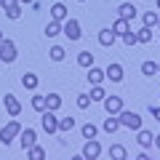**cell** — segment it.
<instances>
[{
	"label": "cell",
	"instance_id": "cell-1",
	"mask_svg": "<svg viewBox=\"0 0 160 160\" xmlns=\"http://www.w3.org/2000/svg\"><path fill=\"white\" fill-rule=\"evenodd\" d=\"M118 120H120V126H123V128H131V131H139V128H142V115L131 112V109H120Z\"/></svg>",
	"mask_w": 160,
	"mask_h": 160
},
{
	"label": "cell",
	"instance_id": "cell-2",
	"mask_svg": "<svg viewBox=\"0 0 160 160\" xmlns=\"http://www.w3.org/2000/svg\"><path fill=\"white\" fill-rule=\"evenodd\" d=\"M40 126H43V131L46 133H59V118L53 109H43L40 112Z\"/></svg>",
	"mask_w": 160,
	"mask_h": 160
},
{
	"label": "cell",
	"instance_id": "cell-3",
	"mask_svg": "<svg viewBox=\"0 0 160 160\" xmlns=\"http://www.w3.org/2000/svg\"><path fill=\"white\" fill-rule=\"evenodd\" d=\"M0 62H6V64L16 62V43L13 40H8V38L0 40Z\"/></svg>",
	"mask_w": 160,
	"mask_h": 160
},
{
	"label": "cell",
	"instance_id": "cell-4",
	"mask_svg": "<svg viewBox=\"0 0 160 160\" xmlns=\"http://www.w3.org/2000/svg\"><path fill=\"white\" fill-rule=\"evenodd\" d=\"M62 32L67 35L69 40H80V38H83V32H80V22H78V19H64V22H62Z\"/></svg>",
	"mask_w": 160,
	"mask_h": 160
},
{
	"label": "cell",
	"instance_id": "cell-5",
	"mask_svg": "<svg viewBox=\"0 0 160 160\" xmlns=\"http://www.w3.org/2000/svg\"><path fill=\"white\" fill-rule=\"evenodd\" d=\"M19 131H22V123H19V120H11V123H8V126L0 131V142L8 147V144L13 142V136H19Z\"/></svg>",
	"mask_w": 160,
	"mask_h": 160
},
{
	"label": "cell",
	"instance_id": "cell-6",
	"mask_svg": "<svg viewBox=\"0 0 160 160\" xmlns=\"http://www.w3.org/2000/svg\"><path fill=\"white\" fill-rule=\"evenodd\" d=\"M99 155H102V144H99L96 139H86V144H83V158L86 160H96Z\"/></svg>",
	"mask_w": 160,
	"mask_h": 160
},
{
	"label": "cell",
	"instance_id": "cell-7",
	"mask_svg": "<svg viewBox=\"0 0 160 160\" xmlns=\"http://www.w3.org/2000/svg\"><path fill=\"white\" fill-rule=\"evenodd\" d=\"M3 104H6V109H8L11 118H16V115L22 112V104H19V99L13 96V93H6V96H3Z\"/></svg>",
	"mask_w": 160,
	"mask_h": 160
},
{
	"label": "cell",
	"instance_id": "cell-8",
	"mask_svg": "<svg viewBox=\"0 0 160 160\" xmlns=\"http://www.w3.org/2000/svg\"><path fill=\"white\" fill-rule=\"evenodd\" d=\"M19 136H22V149H29L32 147L35 142H38V133H35V128H22V131H19Z\"/></svg>",
	"mask_w": 160,
	"mask_h": 160
},
{
	"label": "cell",
	"instance_id": "cell-9",
	"mask_svg": "<svg viewBox=\"0 0 160 160\" xmlns=\"http://www.w3.org/2000/svg\"><path fill=\"white\" fill-rule=\"evenodd\" d=\"M104 109H107V115H118L123 109V99L120 96H104Z\"/></svg>",
	"mask_w": 160,
	"mask_h": 160
},
{
	"label": "cell",
	"instance_id": "cell-10",
	"mask_svg": "<svg viewBox=\"0 0 160 160\" xmlns=\"http://www.w3.org/2000/svg\"><path fill=\"white\" fill-rule=\"evenodd\" d=\"M115 40H118V35L112 32V27H104V29H99V43H102L104 48L115 46Z\"/></svg>",
	"mask_w": 160,
	"mask_h": 160
},
{
	"label": "cell",
	"instance_id": "cell-11",
	"mask_svg": "<svg viewBox=\"0 0 160 160\" xmlns=\"http://www.w3.org/2000/svg\"><path fill=\"white\" fill-rule=\"evenodd\" d=\"M104 78H107V80H112V83H120V80H123V67H120L118 62H115V64H109V67L104 69Z\"/></svg>",
	"mask_w": 160,
	"mask_h": 160
},
{
	"label": "cell",
	"instance_id": "cell-12",
	"mask_svg": "<svg viewBox=\"0 0 160 160\" xmlns=\"http://www.w3.org/2000/svg\"><path fill=\"white\" fill-rule=\"evenodd\" d=\"M102 80H104V69H99V67H88V83L91 86H102Z\"/></svg>",
	"mask_w": 160,
	"mask_h": 160
},
{
	"label": "cell",
	"instance_id": "cell-13",
	"mask_svg": "<svg viewBox=\"0 0 160 160\" xmlns=\"http://www.w3.org/2000/svg\"><path fill=\"white\" fill-rule=\"evenodd\" d=\"M51 19L53 22H64L67 19V6L64 3H53L51 6Z\"/></svg>",
	"mask_w": 160,
	"mask_h": 160
},
{
	"label": "cell",
	"instance_id": "cell-14",
	"mask_svg": "<svg viewBox=\"0 0 160 160\" xmlns=\"http://www.w3.org/2000/svg\"><path fill=\"white\" fill-rule=\"evenodd\" d=\"M118 16H120V19H128V22H131V19L136 16V8H133V3H123V6L118 8Z\"/></svg>",
	"mask_w": 160,
	"mask_h": 160
},
{
	"label": "cell",
	"instance_id": "cell-15",
	"mask_svg": "<svg viewBox=\"0 0 160 160\" xmlns=\"http://www.w3.org/2000/svg\"><path fill=\"white\" fill-rule=\"evenodd\" d=\"M38 83H40L38 75H32V72H24V75H22V86L27 88V91H35V88H38Z\"/></svg>",
	"mask_w": 160,
	"mask_h": 160
},
{
	"label": "cell",
	"instance_id": "cell-16",
	"mask_svg": "<svg viewBox=\"0 0 160 160\" xmlns=\"http://www.w3.org/2000/svg\"><path fill=\"white\" fill-rule=\"evenodd\" d=\"M128 29H131V24H128V19H120V16H118V22L112 24V32L118 35V38H123V35H126Z\"/></svg>",
	"mask_w": 160,
	"mask_h": 160
},
{
	"label": "cell",
	"instance_id": "cell-17",
	"mask_svg": "<svg viewBox=\"0 0 160 160\" xmlns=\"http://www.w3.org/2000/svg\"><path fill=\"white\" fill-rule=\"evenodd\" d=\"M136 142L142 144L144 149H149V147H152V142H155V136H152L149 131H144V128H139V136H136Z\"/></svg>",
	"mask_w": 160,
	"mask_h": 160
},
{
	"label": "cell",
	"instance_id": "cell-18",
	"mask_svg": "<svg viewBox=\"0 0 160 160\" xmlns=\"http://www.w3.org/2000/svg\"><path fill=\"white\" fill-rule=\"evenodd\" d=\"M104 131H107V133H115V131H118V128H120V120H118V115H109V118L107 120H104Z\"/></svg>",
	"mask_w": 160,
	"mask_h": 160
},
{
	"label": "cell",
	"instance_id": "cell-19",
	"mask_svg": "<svg viewBox=\"0 0 160 160\" xmlns=\"http://www.w3.org/2000/svg\"><path fill=\"white\" fill-rule=\"evenodd\" d=\"M126 147H123V144H112V147H109V158L112 160H126Z\"/></svg>",
	"mask_w": 160,
	"mask_h": 160
},
{
	"label": "cell",
	"instance_id": "cell-20",
	"mask_svg": "<svg viewBox=\"0 0 160 160\" xmlns=\"http://www.w3.org/2000/svg\"><path fill=\"white\" fill-rule=\"evenodd\" d=\"M59 107H62V96H59V93H48L46 96V109H53V112H56Z\"/></svg>",
	"mask_w": 160,
	"mask_h": 160
},
{
	"label": "cell",
	"instance_id": "cell-21",
	"mask_svg": "<svg viewBox=\"0 0 160 160\" xmlns=\"http://www.w3.org/2000/svg\"><path fill=\"white\" fill-rule=\"evenodd\" d=\"M78 64L88 69V67L93 64V53H91V51H80V53H78Z\"/></svg>",
	"mask_w": 160,
	"mask_h": 160
},
{
	"label": "cell",
	"instance_id": "cell-22",
	"mask_svg": "<svg viewBox=\"0 0 160 160\" xmlns=\"http://www.w3.org/2000/svg\"><path fill=\"white\" fill-rule=\"evenodd\" d=\"M24 152H27L32 160H43V158H46V149H43V147H38V144H32V147H29V149H24Z\"/></svg>",
	"mask_w": 160,
	"mask_h": 160
},
{
	"label": "cell",
	"instance_id": "cell-23",
	"mask_svg": "<svg viewBox=\"0 0 160 160\" xmlns=\"http://www.w3.org/2000/svg\"><path fill=\"white\" fill-rule=\"evenodd\" d=\"M136 40H139V43H149V40H152V27H147V24H144V27L136 32Z\"/></svg>",
	"mask_w": 160,
	"mask_h": 160
},
{
	"label": "cell",
	"instance_id": "cell-24",
	"mask_svg": "<svg viewBox=\"0 0 160 160\" xmlns=\"http://www.w3.org/2000/svg\"><path fill=\"white\" fill-rule=\"evenodd\" d=\"M59 32H62V22H53V19H51V22L46 24V35H48V38H56Z\"/></svg>",
	"mask_w": 160,
	"mask_h": 160
},
{
	"label": "cell",
	"instance_id": "cell-25",
	"mask_svg": "<svg viewBox=\"0 0 160 160\" xmlns=\"http://www.w3.org/2000/svg\"><path fill=\"white\" fill-rule=\"evenodd\" d=\"M72 128H75V118H59V131L62 133L72 131Z\"/></svg>",
	"mask_w": 160,
	"mask_h": 160
},
{
	"label": "cell",
	"instance_id": "cell-26",
	"mask_svg": "<svg viewBox=\"0 0 160 160\" xmlns=\"http://www.w3.org/2000/svg\"><path fill=\"white\" fill-rule=\"evenodd\" d=\"M83 131V139H96V133H99V128L93 126V123H86V126L80 128Z\"/></svg>",
	"mask_w": 160,
	"mask_h": 160
},
{
	"label": "cell",
	"instance_id": "cell-27",
	"mask_svg": "<svg viewBox=\"0 0 160 160\" xmlns=\"http://www.w3.org/2000/svg\"><path fill=\"white\" fill-rule=\"evenodd\" d=\"M48 56H51L53 62H64V56H67V53H64V48H62V46H53L51 51H48Z\"/></svg>",
	"mask_w": 160,
	"mask_h": 160
},
{
	"label": "cell",
	"instance_id": "cell-28",
	"mask_svg": "<svg viewBox=\"0 0 160 160\" xmlns=\"http://www.w3.org/2000/svg\"><path fill=\"white\" fill-rule=\"evenodd\" d=\"M88 96H91V102H104V96H107V93H104V88H102V86H93Z\"/></svg>",
	"mask_w": 160,
	"mask_h": 160
},
{
	"label": "cell",
	"instance_id": "cell-29",
	"mask_svg": "<svg viewBox=\"0 0 160 160\" xmlns=\"http://www.w3.org/2000/svg\"><path fill=\"white\" fill-rule=\"evenodd\" d=\"M155 72H158V64H155V62H144V64H142V75H147V78H152Z\"/></svg>",
	"mask_w": 160,
	"mask_h": 160
},
{
	"label": "cell",
	"instance_id": "cell-30",
	"mask_svg": "<svg viewBox=\"0 0 160 160\" xmlns=\"http://www.w3.org/2000/svg\"><path fill=\"white\" fill-rule=\"evenodd\" d=\"M32 109L35 112H43L46 109V96H32Z\"/></svg>",
	"mask_w": 160,
	"mask_h": 160
},
{
	"label": "cell",
	"instance_id": "cell-31",
	"mask_svg": "<svg viewBox=\"0 0 160 160\" xmlns=\"http://www.w3.org/2000/svg\"><path fill=\"white\" fill-rule=\"evenodd\" d=\"M144 24H147V27H155V24H158V11H147L144 13Z\"/></svg>",
	"mask_w": 160,
	"mask_h": 160
},
{
	"label": "cell",
	"instance_id": "cell-32",
	"mask_svg": "<svg viewBox=\"0 0 160 160\" xmlns=\"http://www.w3.org/2000/svg\"><path fill=\"white\" fill-rule=\"evenodd\" d=\"M123 43H126V46H136L139 40H136V32H131V29H128L126 35H123Z\"/></svg>",
	"mask_w": 160,
	"mask_h": 160
},
{
	"label": "cell",
	"instance_id": "cell-33",
	"mask_svg": "<svg viewBox=\"0 0 160 160\" xmlns=\"http://www.w3.org/2000/svg\"><path fill=\"white\" fill-rule=\"evenodd\" d=\"M88 104H91V96H88V93H80V96H78V107L80 109H88Z\"/></svg>",
	"mask_w": 160,
	"mask_h": 160
},
{
	"label": "cell",
	"instance_id": "cell-34",
	"mask_svg": "<svg viewBox=\"0 0 160 160\" xmlns=\"http://www.w3.org/2000/svg\"><path fill=\"white\" fill-rule=\"evenodd\" d=\"M6 16H8V19H19V16H22V6H13V8H6Z\"/></svg>",
	"mask_w": 160,
	"mask_h": 160
},
{
	"label": "cell",
	"instance_id": "cell-35",
	"mask_svg": "<svg viewBox=\"0 0 160 160\" xmlns=\"http://www.w3.org/2000/svg\"><path fill=\"white\" fill-rule=\"evenodd\" d=\"M0 6H3V11H6V8H13V6H19V0H0Z\"/></svg>",
	"mask_w": 160,
	"mask_h": 160
},
{
	"label": "cell",
	"instance_id": "cell-36",
	"mask_svg": "<svg viewBox=\"0 0 160 160\" xmlns=\"http://www.w3.org/2000/svg\"><path fill=\"white\" fill-rule=\"evenodd\" d=\"M149 112H152V115H155V120L160 123V107H155V104H152V107H149Z\"/></svg>",
	"mask_w": 160,
	"mask_h": 160
},
{
	"label": "cell",
	"instance_id": "cell-37",
	"mask_svg": "<svg viewBox=\"0 0 160 160\" xmlns=\"http://www.w3.org/2000/svg\"><path fill=\"white\" fill-rule=\"evenodd\" d=\"M152 144H155V147L160 149V133H158V136H155V142H152Z\"/></svg>",
	"mask_w": 160,
	"mask_h": 160
},
{
	"label": "cell",
	"instance_id": "cell-38",
	"mask_svg": "<svg viewBox=\"0 0 160 160\" xmlns=\"http://www.w3.org/2000/svg\"><path fill=\"white\" fill-rule=\"evenodd\" d=\"M19 3H24V6H32V0H19Z\"/></svg>",
	"mask_w": 160,
	"mask_h": 160
},
{
	"label": "cell",
	"instance_id": "cell-39",
	"mask_svg": "<svg viewBox=\"0 0 160 160\" xmlns=\"http://www.w3.org/2000/svg\"><path fill=\"white\" fill-rule=\"evenodd\" d=\"M158 29H160V16H158Z\"/></svg>",
	"mask_w": 160,
	"mask_h": 160
},
{
	"label": "cell",
	"instance_id": "cell-40",
	"mask_svg": "<svg viewBox=\"0 0 160 160\" xmlns=\"http://www.w3.org/2000/svg\"><path fill=\"white\" fill-rule=\"evenodd\" d=\"M3 38H6V35H3V32H0V40H3Z\"/></svg>",
	"mask_w": 160,
	"mask_h": 160
},
{
	"label": "cell",
	"instance_id": "cell-41",
	"mask_svg": "<svg viewBox=\"0 0 160 160\" xmlns=\"http://www.w3.org/2000/svg\"><path fill=\"white\" fill-rule=\"evenodd\" d=\"M158 11H160V0H158Z\"/></svg>",
	"mask_w": 160,
	"mask_h": 160
},
{
	"label": "cell",
	"instance_id": "cell-42",
	"mask_svg": "<svg viewBox=\"0 0 160 160\" xmlns=\"http://www.w3.org/2000/svg\"><path fill=\"white\" fill-rule=\"evenodd\" d=\"M158 72H160V62H158Z\"/></svg>",
	"mask_w": 160,
	"mask_h": 160
},
{
	"label": "cell",
	"instance_id": "cell-43",
	"mask_svg": "<svg viewBox=\"0 0 160 160\" xmlns=\"http://www.w3.org/2000/svg\"><path fill=\"white\" fill-rule=\"evenodd\" d=\"M78 3H86V0H78Z\"/></svg>",
	"mask_w": 160,
	"mask_h": 160
}]
</instances>
